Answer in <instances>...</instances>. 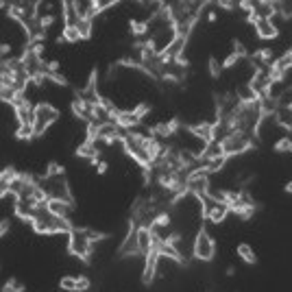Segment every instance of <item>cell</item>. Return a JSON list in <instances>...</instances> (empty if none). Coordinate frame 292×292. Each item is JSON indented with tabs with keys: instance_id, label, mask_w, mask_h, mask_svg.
<instances>
[{
	"instance_id": "cell-1",
	"label": "cell",
	"mask_w": 292,
	"mask_h": 292,
	"mask_svg": "<svg viewBox=\"0 0 292 292\" xmlns=\"http://www.w3.org/2000/svg\"><path fill=\"white\" fill-rule=\"evenodd\" d=\"M92 247H94V242H92V231H87V229H72L70 231V242H68V251L76 255L79 260L83 262H87L89 260V255H92Z\"/></svg>"
},
{
	"instance_id": "cell-2",
	"label": "cell",
	"mask_w": 292,
	"mask_h": 292,
	"mask_svg": "<svg viewBox=\"0 0 292 292\" xmlns=\"http://www.w3.org/2000/svg\"><path fill=\"white\" fill-rule=\"evenodd\" d=\"M57 120H59L57 107H52L50 103H39V105H35V122H33L35 138L44 135L46 129H50Z\"/></svg>"
},
{
	"instance_id": "cell-3",
	"label": "cell",
	"mask_w": 292,
	"mask_h": 292,
	"mask_svg": "<svg viewBox=\"0 0 292 292\" xmlns=\"http://www.w3.org/2000/svg\"><path fill=\"white\" fill-rule=\"evenodd\" d=\"M214 251H216V247H214L212 236L205 229H201L192 242V255L201 262H210L214 258Z\"/></svg>"
},
{
	"instance_id": "cell-4",
	"label": "cell",
	"mask_w": 292,
	"mask_h": 292,
	"mask_svg": "<svg viewBox=\"0 0 292 292\" xmlns=\"http://www.w3.org/2000/svg\"><path fill=\"white\" fill-rule=\"evenodd\" d=\"M129 255H140V244H138V225L131 223L129 234L120 244V258H129Z\"/></svg>"
},
{
	"instance_id": "cell-5",
	"label": "cell",
	"mask_w": 292,
	"mask_h": 292,
	"mask_svg": "<svg viewBox=\"0 0 292 292\" xmlns=\"http://www.w3.org/2000/svg\"><path fill=\"white\" fill-rule=\"evenodd\" d=\"M214 129H216V122H207V120L196 122V124L190 127V131H192L199 140H203L205 144H210V142L216 140V131H214Z\"/></svg>"
},
{
	"instance_id": "cell-6",
	"label": "cell",
	"mask_w": 292,
	"mask_h": 292,
	"mask_svg": "<svg viewBox=\"0 0 292 292\" xmlns=\"http://www.w3.org/2000/svg\"><path fill=\"white\" fill-rule=\"evenodd\" d=\"M255 35L260 39H275L279 35V28L273 20H262L260 24H255Z\"/></svg>"
},
{
	"instance_id": "cell-7",
	"label": "cell",
	"mask_w": 292,
	"mask_h": 292,
	"mask_svg": "<svg viewBox=\"0 0 292 292\" xmlns=\"http://www.w3.org/2000/svg\"><path fill=\"white\" fill-rule=\"evenodd\" d=\"M138 244H140V255H148L153 251V229L151 227H138Z\"/></svg>"
},
{
	"instance_id": "cell-8",
	"label": "cell",
	"mask_w": 292,
	"mask_h": 292,
	"mask_svg": "<svg viewBox=\"0 0 292 292\" xmlns=\"http://www.w3.org/2000/svg\"><path fill=\"white\" fill-rule=\"evenodd\" d=\"M140 122H142V120H140V118L133 114V109H131V111H120V114L116 116V124H118V127H120V129H124V131L135 129Z\"/></svg>"
},
{
	"instance_id": "cell-9",
	"label": "cell",
	"mask_w": 292,
	"mask_h": 292,
	"mask_svg": "<svg viewBox=\"0 0 292 292\" xmlns=\"http://www.w3.org/2000/svg\"><path fill=\"white\" fill-rule=\"evenodd\" d=\"M48 210H50V214H55V216L70 218V214H72V203H65V201H61V199H50Z\"/></svg>"
},
{
	"instance_id": "cell-10",
	"label": "cell",
	"mask_w": 292,
	"mask_h": 292,
	"mask_svg": "<svg viewBox=\"0 0 292 292\" xmlns=\"http://www.w3.org/2000/svg\"><path fill=\"white\" fill-rule=\"evenodd\" d=\"M236 253H238V258H240L244 264H255V262H258V255H255V251L249 247V244H238Z\"/></svg>"
},
{
	"instance_id": "cell-11",
	"label": "cell",
	"mask_w": 292,
	"mask_h": 292,
	"mask_svg": "<svg viewBox=\"0 0 292 292\" xmlns=\"http://www.w3.org/2000/svg\"><path fill=\"white\" fill-rule=\"evenodd\" d=\"M129 24H131V33H133L135 37H142V35H146L148 31H151V22L148 20H135L133 17Z\"/></svg>"
},
{
	"instance_id": "cell-12",
	"label": "cell",
	"mask_w": 292,
	"mask_h": 292,
	"mask_svg": "<svg viewBox=\"0 0 292 292\" xmlns=\"http://www.w3.org/2000/svg\"><path fill=\"white\" fill-rule=\"evenodd\" d=\"M255 59H258V63H262V65H271V63H275L277 59H275V52H273V48H260V50H255V55H253Z\"/></svg>"
},
{
	"instance_id": "cell-13",
	"label": "cell",
	"mask_w": 292,
	"mask_h": 292,
	"mask_svg": "<svg viewBox=\"0 0 292 292\" xmlns=\"http://www.w3.org/2000/svg\"><path fill=\"white\" fill-rule=\"evenodd\" d=\"M170 223H172L170 214L168 212H159V214H155V218L151 223V229H168Z\"/></svg>"
},
{
	"instance_id": "cell-14",
	"label": "cell",
	"mask_w": 292,
	"mask_h": 292,
	"mask_svg": "<svg viewBox=\"0 0 292 292\" xmlns=\"http://www.w3.org/2000/svg\"><path fill=\"white\" fill-rule=\"evenodd\" d=\"M61 37H63L65 41H70V44H74V41H81V39H83V33H81L79 26H63Z\"/></svg>"
},
{
	"instance_id": "cell-15",
	"label": "cell",
	"mask_w": 292,
	"mask_h": 292,
	"mask_svg": "<svg viewBox=\"0 0 292 292\" xmlns=\"http://www.w3.org/2000/svg\"><path fill=\"white\" fill-rule=\"evenodd\" d=\"M273 151L275 153H292V135H284V138H279L275 144H273Z\"/></svg>"
},
{
	"instance_id": "cell-16",
	"label": "cell",
	"mask_w": 292,
	"mask_h": 292,
	"mask_svg": "<svg viewBox=\"0 0 292 292\" xmlns=\"http://www.w3.org/2000/svg\"><path fill=\"white\" fill-rule=\"evenodd\" d=\"M15 138L17 140H33L35 138V129H33V124H17V129H15Z\"/></svg>"
},
{
	"instance_id": "cell-17",
	"label": "cell",
	"mask_w": 292,
	"mask_h": 292,
	"mask_svg": "<svg viewBox=\"0 0 292 292\" xmlns=\"http://www.w3.org/2000/svg\"><path fill=\"white\" fill-rule=\"evenodd\" d=\"M61 290L65 292H76V288H79V282H76V277H61Z\"/></svg>"
},
{
	"instance_id": "cell-18",
	"label": "cell",
	"mask_w": 292,
	"mask_h": 292,
	"mask_svg": "<svg viewBox=\"0 0 292 292\" xmlns=\"http://www.w3.org/2000/svg\"><path fill=\"white\" fill-rule=\"evenodd\" d=\"M81 28V33H83V39H87L89 35H92V17H81L79 20V24H76Z\"/></svg>"
},
{
	"instance_id": "cell-19",
	"label": "cell",
	"mask_w": 292,
	"mask_h": 292,
	"mask_svg": "<svg viewBox=\"0 0 292 292\" xmlns=\"http://www.w3.org/2000/svg\"><path fill=\"white\" fill-rule=\"evenodd\" d=\"M37 22H39V26L44 28V31H48V28H50V26L57 22V17L52 15V13H41V15L37 17Z\"/></svg>"
},
{
	"instance_id": "cell-20",
	"label": "cell",
	"mask_w": 292,
	"mask_h": 292,
	"mask_svg": "<svg viewBox=\"0 0 292 292\" xmlns=\"http://www.w3.org/2000/svg\"><path fill=\"white\" fill-rule=\"evenodd\" d=\"M151 111H153V107L148 105V103H140V105H135V107H133V114L138 116L140 120H144V118H146L148 114H151Z\"/></svg>"
},
{
	"instance_id": "cell-21",
	"label": "cell",
	"mask_w": 292,
	"mask_h": 292,
	"mask_svg": "<svg viewBox=\"0 0 292 292\" xmlns=\"http://www.w3.org/2000/svg\"><path fill=\"white\" fill-rule=\"evenodd\" d=\"M24 290H26V288H24V284H20L17 279H9L2 292H24Z\"/></svg>"
},
{
	"instance_id": "cell-22",
	"label": "cell",
	"mask_w": 292,
	"mask_h": 292,
	"mask_svg": "<svg viewBox=\"0 0 292 292\" xmlns=\"http://www.w3.org/2000/svg\"><path fill=\"white\" fill-rule=\"evenodd\" d=\"M59 175H63V166H59L57 162H50L46 166V177H59Z\"/></svg>"
},
{
	"instance_id": "cell-23",
	"label": "cell",
	"mask_w": 292,
	"mask_h": 292,
	"mask_svg": "<svg viewBox=\"0 0 292 292\" xmlns=\"http://www.w3.org/2000/svg\"><path fill=\"white\" fill-rule=\"evenodd\" d=\"M240 59H242L240 55H236V52H234V50H231V52H229V55H227V57H225V61H223V68H225V70L234 68V65H236L238 61H240Z\"/></svg>"
},
{
	"instance_id": "cell-24",
	"label": "cell",
	"mask_w": 292,
	"mask_h": 292,
	"mask_svg": "<svg viewBox=\"0 0 292 292\" xmlns=\"http://www.w3.org/2000/svg\"><path fill=\"white\" fill-rule=\"evenodd\" d=\"M279 63H282V68L288 72V70H292V50H286L284 55H282V59H277Z\"/></svg>"
},
{
	"instance_id": "cell-25",
	"label": "cell",
	"mask_w": 292,
	"mask_h": 292,
	"mask_svg": "<svg viewBox=\"0 0 292 292\" xmlns=\"http://www.w3.org/2000/svg\"><path fill=\"white\" fill-rule=\"evenodd\" d=\"M220 70H225L223 68V63H218V59H210V74L212 76H220Z\"/></svg>"
},
{
	"instance_id": "cell-26",
	"label": "cell",
	"mask_w": 292,
	"mask_h": 292,
	"mask_svg": "<svg viewBox=\"0 0 292 292\" xmlns=\"http://www.w3.org/2000/svg\"><path fill=\"white\" fill-rule=\"evenodd\" d=\"M59 68H61V63H59L57 59L46 61V72H48V74H59Z\"/></svg>"
},
{
	"instance_id": "cell-27",
	"label": "cell",
	"mask_w": 292,
	"mask_h": 292,
	"mask_svg": "<svg viewBox=\"0 0 292 292\" xmlns=\"http://www.w3.org/2000/svg\"><path fill=\"white\" fill-rule=\"evenodd\" d=\"M234 52H236V55H240L242 59L249 55V52H247V48H244V44H242L240 39H236V41H234Z\"/></svg>"
},
{
	"instance_id": "cell-28",
	"label": "cell",
	"mask_w": 292,
	"mask_h": 292,
	"mask_svg": "<svg viewBox=\"0 0 292 292\" xmlns=\"http://www.w3.org/2000/svg\"><path fill=\"white\" fill-rule=\"evenodd\" d=\"M76 282H79V288H76V292H87L89 290V279L87 277H76Z\"/></svg>"
},
{
	"instance_id": "cell-29",
	"label": "cell",
	"mask_w": 292,
	"mask_h": 292,
	"mask_svg": "<svg viewBox=\"0 0 292 292\" xmlns=\"http://www.w3.org/2000/svg\"><path fill=\"white\" fill-rule=\"evenodd\" d=\"M107 170H109V164H107L105 159H100V162H98V166H96V175H105Z\"/></svg>"
},
{
	"instance_id": "cell-30",
	"label": "cell",
	"mask_w": 292,
	"mask_h": 292,
	"mask_svg": "<svg viewBox=\"0 0 292 292\" xmlns=\"http://www.w3.org/2000/svg\"><path fill=\"white\" fill-rule=\"evenodd\" d=\"M9 52H11L9 41H2V46H0V55H2V59H7V57H9Z\"/></svg>"
},
{
	"instance_id": "cell-31",
	"label": "cell",
	"mask_w": 292,
	"mask_h": 292,
	"mask_svg": "<svg viewBox=\"0 0 292 292\" xmlns=\"http://www.w3.org/2000/svg\"><path fill=\"white\" fill-rule=\"evenodd\" d=\"M0 234L2 236L9 234V218H2V223H0Z\"/></svg>"
},
{
	"instance_id": "cell-32",
	"label": "cell",
	"mask_w": 292,
	"mask_h": 292,
	"mask_svg": "<svg viewBox=\"0 0 292 292\" xmlns=\"http://www.w3.org/2000/svg\"><path fill=\"white\" fill-rule=\"evenodd\" d=\"M216 20H218V13H216V11H210V13H207V22H210V24H214Z\"/></svg>"
},
{
	"instance_id": "cell-33",
	"label": "cell",
	"mask_w": 292,
	"mask_h": 292,
	"mask_svg": "<svg viewBox=\"0 0 292 292\" xmlns=\"http://www.w3.org/2000/svg\"><path fill=\"white\" fill-rule=\"evenodd\" d=\"M227 275H229V277L236 275V268H234V266H227Z\"/></svg>"
}]
</instances>
